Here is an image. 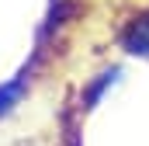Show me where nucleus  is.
Here are the masks:
<instances>
[{"instance_id": "nucleus-1", "label": "nucleus", "mask_w": 149, "mask_h": 146, "mask_svg": "<svg viewBox=\"0 0 149 146\" xmlns=\"http://www.w3.org/2000/svg\"><path fill=\"white\" fill-rule=\"evenodd\" d=\"M125 49L149 56V18H139V21L128 25V32H125Z\"/></svg>"}]
</instances>
